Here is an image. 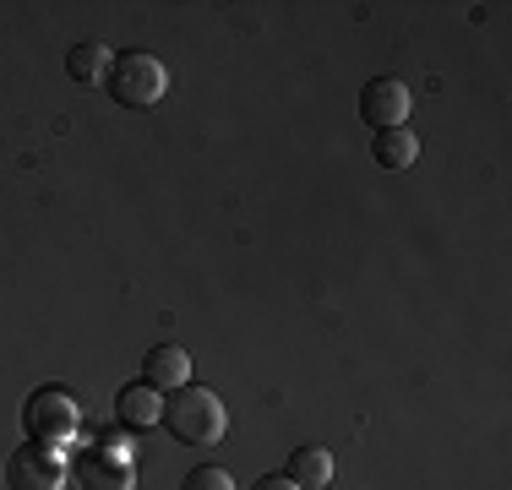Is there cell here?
<instances>
[{
  "mask_svg": "<svg viewBox=\"0 0 512 490\" xmlns=\"http://www.w3.org/2000/svg\"><path fill=\"white\" fill-rule=\"evenodd\" d=\"M409 88L398 77H376V82H365V93H360V115H365V126H376V131H393V126H404V115H409Z\"/></svg>",
  "mask_w": 512,
  "mask_h": 490,
  "instance_id": "5b68a950",
  "label": "cell"
},
{
  "mask_svg": "<svg viewBox=\"0 0 512 490\" xmlns=\"http://www.w3.org/2000/svg\"><path fill=\"white\" fill-rule=\"evenodd\" d=\"M251 490H295V485H289L284 474H262V480H256Z\"/></svg>",
  "mask_w": 512,
  "mask_h": 490,
  "instance_id": "4fadbf2b",
  "label": "cell"
},
{
  "mask_svg": "<svg viewBox=\"0 0 512 490\" xmlns=\"http://www.w3.org/2000/svg\"><path fill=\"white\" fill-rule=\"evenodd\" d=\"M164 425L186 441V447H218L229 431V409H224V398L207 392V387H175V398L164 403Z\"/></svg>",
  "mask_w": 512,
  "mask_h": 490,
  "instance_id": "6da1fadb",
  "label": "cell"
},
{
  "mask_svg": "<svg viewBox=\"0 0 512 490\" xmlns=\"http://www.w3.org/2000/svg\"><path fill=\"white\" fill-rule=\"evenodd\" d=\"M77 420H82V409L66 387H39L22 403V425H28L33 441H44V447H50V441H71L77 436Z\"/></svg>",
  "mask_w": 512,
  "mask_h": 490,
  "instance_id": "3957f363",
  "label": "cell"
},
{
  "mask_svg": "<svg viewBox=\"0 0 512 490\" xmlns=\"http://www.w3.org/2000/svg\"><path fill=\"white\" fill-rule=\"evenodd\" d=\"M169 88V71L164 60L148 55V49H131V55H115L109 60V98L126 109H153Z\"/></svg>",
  "mask_w": 512,
  "mask_h": 490,
  "instance_id": "7a4b0ae2",
  "label": "cell"
},
{
  "mask_svg": "<svg viewBox=\"0 0 512 490\" xmlns=\"http://www.w3.org/2000/svg\"><path fill=\"white\" fill-rule=\"evenodd\" d=\"M66 71H71V82H99V77H109V49L104 44H77L71 49V60H66Z\"/></svg>",
  "mask_w": 512,
  "mask_h": 490,
  "instance_id": "30bf717a",
  "label": "cell"
},
{
  "mask_svg": "<svg viewBox=\"0 0 512 490\" xmlns=\"http://www.w3.org/2000/svg\"><path fill=\"white\" fill-rule=\"evenodd\" d=\"M93 490H131V463H88Z\"/></svg>",
  "mask_w": 512,
  "mask_h": 490,
  "instance_id": "8fae6325",
  "label": "cell"
},
{
  "mask_svg": "<svg viewBox=\"0 0 512 490\" xmlns=\"http://www.w3.org/2000/svg\"><path fill=\"white\" fill-rule=\"evenodd\" d=\"M371 153H376V164H382V169H409L414 158H420V142H414V131L393 126V131H376Z\"/></svg>",
  "mask_w": 512,
  "mask_h": 490,
  "instance_id": "9c48e42d",
  "label": "cell"
},
{
  "mask_svg": "<svg viewBox=\"0 0 512 490\" xmlns=\"http://www.w3.org/2000/svg\"><path fill=\"white\" fill-rule=\"evenodd\" d=\"M142 371H148L153 392H175V387H186V376H191V354L180 349V343H158L148 360H142Z\"/></svg>",
  "mask_w": 512,
  "mask_h": 490,
  "instance_id": "8992f818",
  "label": "cell"
},
{
  "mask_svg": "<svg viewBox=\"0 0 512 490\" xmlns=\"http://www.w3.org/2000/svg\"><path fill=\"white\" fill-rule=\"evenodd\" d=\"M115 409H120V420H126V425H158V420H164V398H158V392H153L148 382L120 387Z\"/></svg>",
  "mask_w": 512,
  "mask_h": 490,
  "instance_id": "ba28073f",
  "label": "cell"
},
{
  "mask_svg": "<svg viewBox=\"0 0 512 490\" xmlns=\"http://www.w3.org/2000/svg\"><path fill=\"white\" fill-rule=\"evenodd\" d=\"M284 480L295 490H327V480H333V452L327 447H295Z\"/></svg>",
  "mask_w": 512,
  "mask_h": 490,
  "instance_id": "52a82bcc",
  "label": "cell"
},
{
  "mask_svg": "<svg viewBox=\"0 0 512 490\" xmlns=\"http://www.w3.org/2000/svg\"><path fill=\"white\" fill-rule=\"evenodd\" d=\"M180 490H235V480H229L224 469H213V463H202V469L186 474V485H180Z\"/></svg>",
  "mask_w": 512,
  "mask_h": 490,
  "instance_id": "7c38bea8",
  "label": "cell"
},
{
  "mask_svg": "<svg viewBox=\"0 0 512 490\" xmlns=\"http://www.w3.org/2000/svg\"><path fill=\"white\" fill-rule=\"evenodd\" d=\"M6 485H11V490H60V485H66V463H60L55 447H44V441H28V447L11 452Z\"/></svg>",
  "mask_w": 512,
  "mask_h": 490,
  "instance_id": "277c9868",
  "label": "cell"
}]
</instances>
